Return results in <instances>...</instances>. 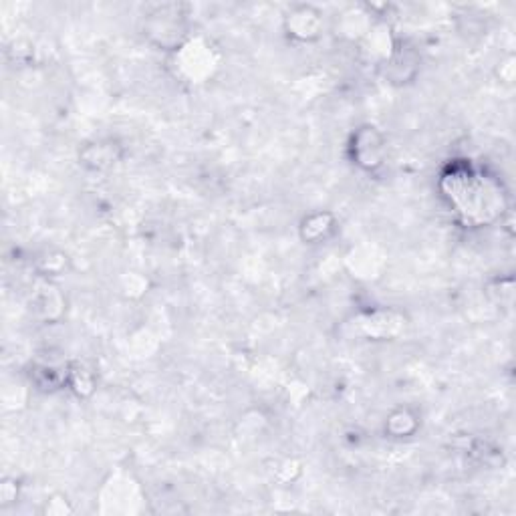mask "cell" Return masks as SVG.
<instances>
[{
    "instance_id": "cell-1",
    "label": "cell",
    "mask_w": 516,
    "mask_h": 516,
    "mask_svg": "<svg viewBox=\"0 0 516 516\" xmlns=\"http://www.w3.org/2000/svg\"><path fill=\"white\" fill-rule=\"evenodd\" d=\"M144 37L160 51L178 53L190 39L188 7L178 3H164L152 7L144 15Z\"/></svg>"
},
{
    "instance_id": "cell-2",
    "label": "cell",
    "mask_w": 516,
    "mask_h": 516,
    "mask_svg": "<svg viewBox=\"0 0 516 516\" xmlns=\"http://www.w3.org/2000/svg\"><path fill=\"white\" fill-rule=\"evenodd\" d=\"M347 154L355 168L365 174H375L387 160V140L377 125L363 123L351 134Z\"/></svg>"
},
{
    "instance_id": "cell-3",
    "label": "cell",
    "mask_w": 516,
    "mask_h": 516,
    "mask_svg": "<svg viewBox=\"0 0 516 516\" xmlns=\"http://www.w3.org/2000/svg\"><path fill=\"white\" fill-rule=\"evenodd\" d=\"M283 31L293 43H317L325 35V13L311 3L291 5L283 15Z\"/></svg>"
},
{
    "instance_id": "cell-4",
    "label": "cell",
    "mask_w": 516,
    "mask_h": 516,
    "mask_svg": "<svg viewBox=\"0 0 516 516\" xmlns=\"http://www.w3.org/2000/svg\"><path fill=\"white\" fill-rule=\"evenodd\" d=\"M420 69L422 57L418 49L408 41H394L390 53L379 63V73L383 75V79L396 87L414 83L420 75Z\"/></svg>"
},
{
    "instance_id": "cell-5",
    "label": "cell",
    "mask_w": 516,
    "mask_h": 516,
    "mask_svg": "<svg viewBox=\"0 0 516 516\" xmlns=\"http://www.w3.org/2000/svg\"><path fill=\"white\" fill-rule=\"evenodd\" d=\"M123 158H125V148L115 138L87 140L79 148V154H77L81 168H85L87 172H95V174L113 170L115 166H119L123 162Z\"/></svg>"
},
{
    "instance_id": "cell-6",
    "label": "cell",
    "mask_w": 516,
    "mask_h": 516,
    "mask_svg": "<svg viewBox=\"0 0 516 516\" xmlns=\"http://www.w3.org/2000/svg\"><path fill=\"white\" fill-rule=\"evenodd\" d=\"M339 230V220L331 210H313L299 222V238L309 246L329 242Z\"/></svg>"
},
{
    "instance_id": "cell-7",
    "label": "cell",
    "mask_w": 516,
    "mask_h": 516,
    "mask_svg": "<svg viewBox=\"0 0 516 516\" xmlns=\"http://www.w3.org/2000/svg\"><path fill=\"white\" fill-rule=\"evenodd\" d=\"M422 428V416L412 406H398L387 414L383 422V434L392 440H410Z\"/></svg>"
},
{
    "instance_id": "cell-8",
    "label": "cell",
    "mask_w": 516,
    "mask_h": 516,
    "mask_svg": "<svg viewBox=\"0 0 516 516\" xmlns=\"http://www.w3.org/2000/svg\"><path fill=\"white\" fill-rule=\"evenodd\" d=\"M65 385L77 398H87L95 390V375L83 363H71L65 373Z\"/></svg>"
},
{
    "instance_id": "cell-9",
    "label": "cell",
    "mask_w": 516,
    "mask_h": 516,
    "mask_svg": "<svg viewBox=\"0 0 516 516\" xmlns=\"http://www.w3.org/2000/svg\"><path fill=\"white\" fill-rule=\"evenodd\" d=\"M39 273L41 277H59L65 273L67 269V254L63 252H45L41 258H39Z\"/></svg>"
},
{
    "instance_id": "cell-10",
    "label": "cell",
    "mask_w": 516,
    "mask_h": 516,
    "mask_svg": "<svg viewBox=\"0 0 516 516\" xmlns=\"http://www.w3.org/2000/svg\"><path fill=\"white\" fill-rule=\"evenodd\" d=\"M498 65H500V69H504V73H500V81L512 83V79H514V57L508 55V57L502 59Z\"/></svg>"
}]
</instances>
